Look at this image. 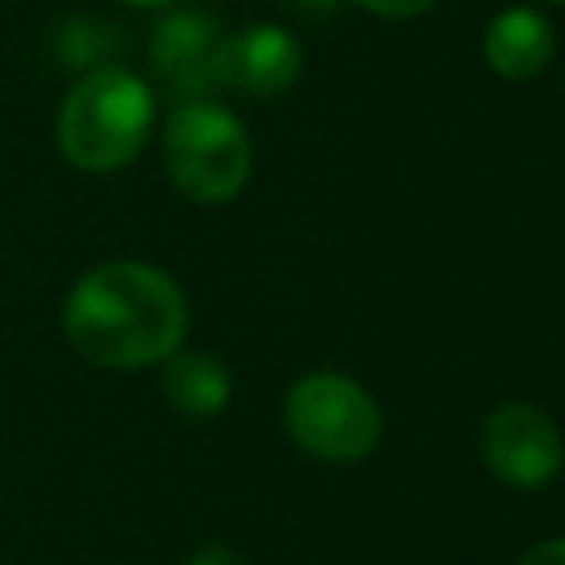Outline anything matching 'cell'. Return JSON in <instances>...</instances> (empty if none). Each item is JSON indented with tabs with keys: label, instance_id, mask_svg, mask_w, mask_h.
<instances>
[{
	"label": "cell",
	"instance_id": "obj_7",
	"mask_svg": "<svg viewBox=\"0 0 565 565\" xmlns=\"http://www.w3.org/2000/svg\"><path fill=\"white\" fill-rule=\"evenodd\" d=\"M300 66H305V53H300L296 35L274 22H256V26L225 35L216 79L230 93L278 97L300 79Z\"/></svg>",
	"mask_w": 565,
	"mask_h": 565
},
{
	"label": "cell",
	"instance_id": "obj_10",
	"mask_svg": "<svg viewBox=\"0 0 565 565\" xmlns=\"http://www.w3.org/2000/svg\"><path fill=\"white\" fill-rule=\"evenodd\" d=\"M353 4H362V9L375 13V18H419V13H428L437 0H353Z\"/></svg>",
	"mask_w": 565,
	"mask_h": 565
},
{
	"label": "cell",
	"instance_id": "obj_6",
	"mask_svg": "<svg viewBox=\"0 0 565 565\" xmlns=\"http://www.w3.org/2000/svg\"><path fill=\"white\" fill-rule=\"evenodd\" d=\"M221 44H225V31H221V22L212 13H203V9H177V13H168L154 26L150 66H154L159 84L172 97L194 102V97H207L212 88H221V79H216Z\"/></svg>",
	"mask_w": 565,
	"mask_h": 565
},
{
	"label": "cell",
	"instance_id": "obj_1",
	"mask_svg": "<svg viewBox=\"0 0 565 565\" xmlns=\"http://www.w3.org/2000/svg\"><path fill=\"white\" fill-rule=\"evenodd\" d=\"M185 327V291L163 269L141 260H106L88 269L62 309V331L75 353L110 371L163 362L181 349Z\"/></svg>",
	"mask_w": 565,
	"mask_h": 565
},
{
	"label": "cell",
	"instance_id": "obj_2",
	"mask_svg": "<svg viewBox=\"0 0 565 565\" xmlns=\"http://www.w3.org/2000/svg\"><path fill=\"white\" fill-rule=\"evenodd\" d=\"M154 124V93L124 66H97L62 97L57 150L79 172H115L137 159Z\"/></svg>",
	"mask_w": 565,
	"mask_h": 565
},
{
	"label": "cell",
	"instance_id": "obj_13",
	"mask_svg": "<svg viewBox=\"0 0 565 565\" xmlns=\"http://www.w3.org/2000/svg\"><path fill=\"white\" fill-rule=\"evenodd\" d=\"M340 0H296V9H305V13H331Z\"/></svg>",
	"mask_w": 565,
	"mask_h": 565
},
{
	"label": "cell",
	"instance_id": "obj_11",
	"mask_svg": "<svg viewBox=\"0 0 565 565\" xmlns=\"http://www.w3.org/2000/svg\"><path fill=\"white\" fill-rule=\"evenodd\" d=\"M185 565H243V556L234 547H225V543H203V547L190 552Z\"/></svg>",
	"mask_w": 565,
	"mask_h": 565
},
{
	"label": "cell",
	"instance_id": "obj_15",
	"mask_svg": "<svg viewBox=\"0 0 565 565\" xmlns=\"http://www.w3.org/2000/svg\"><path fill=\"white\" fill-rule=\"evenodd\" d=\"M556 4H565V0H556Z\"/></svg>",
	"mask_w": 565,
	"mask_h": 565
},
{
	"label": "cell",
	"instance_id": "obj_14",
	"mask_svg": "<svg viewBox=\"0 0 565 565\" xmlns=\"http://www.w3.org/2000/svg\"><path fill=\"white\" fill-rule=\"evenodd\" d=\"M119 4H132V9H159V4H168V0H119Z\"/></svg>",
	"mask_w": 565,
	"mask_h": 565
},
{
	"label": "cell",
	"instance_id": "obj_5",
	"mask_svg": "<svg viewBox=\"0 0 565 565\" xmlns=\"http://www.w3.org/2000/svg\"><path fill=\"white\" fill-rule=\"evenodd\" d=\"M481 459L499 481L516 490H539L561 472L565 437L543 406L503 402L481 424Z\"/></svg>",
	"mask_w": 565,
	"mask_h": 565
},
{
	"label": "cell",
	"instance_id": "obj_8",
	"mask_svg": "<svg viewBox=\"0 0 565 565\" xmlns=\"http://www.w3.org/2000/svg\"><path fill=\"white\" fill-rule=\"evenodd\" d=\"M552 53H556L552 22L525 4L503 9L486 26V40H481V57L499 79H534L547 71Z\"/></svg>",
	"mask_w": 565,
	"mask_h": 565
},
{
	"label": "cell",
	"instance_id": "obj_4",
	"mask_svg": "<svg viewBox=\"0 0 565 565\" xmlns=\"http://www.w3.org/2000/svg\"><path fill=\"white\" fill-rule=\"evenodd\" d=\"M282 424L291 441L322 463H358L380 446L384 433V415L375 397L353 375L340 371L300 375L287 388Z\"/></svg>",
	"mask_w": 565,
	"mask_h": 565
},
{
	"label": "cell",
	"instance_id": "obj_9",
	"mask_svg": "<svg viewBox=\"0 0 565 565\" xmlns=\"http://www.w3.org/2000/svg\"><path fill=\"white\" fill-rule=\"evenodd\" d=\"M163 397L172 411H181L190 419L221 415L230 402V371L216 353L177 349L163 358Z\"/></svg>",
	"mask_w": 565,
	"mask_h": 565
},
{
	"label": "cell",
	"instance_id": "obj_12",
	"mask_svg": "<svg viewBox=\"0 0 565 565\" xmlns=\"http://www.w3.org/2000/svg\"><path fill=\"white\" fill-rule=\"evenodd\" d=\"M516 565H565V539H543V543H534Z\"/></svg>",
	"mask_w": 565,
	"mask_h": 565
},
{
	"label": "cell",
	"instance_id": "obj_3",
	"mask_svg": "<svg viewBox=\"0 0 565 565\" xmlns=\"http://www.w3.org/2000/svg\"><path fill=\"white\" fill-rule=\"evenodd\" d=\"M168 181L194 203H225L252 177V141L238 115L212 97L181 102L163 124Z\"/></svg>",
	"mask_w": 565,
	"mask_h": 565
}]
</instances>
